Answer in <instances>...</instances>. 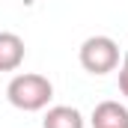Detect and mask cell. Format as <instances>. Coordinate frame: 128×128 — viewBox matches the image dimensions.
Instances as JSON below:
<instances>
[{"label": "cell", "mask_w": 128, "mask_h": 128, "mask_svg": "<svg viewBox=\"0 0 128 128\" xmlns=\"http://www.w3.org/2000/svg\"><path fill=\"white\" fill-rule=\"evenodd\" d=\"M42 128H84V116L72 104H54V107H48Z\"/></svg>", "instance_id": "obj_5"}, {"label": "cell", "mask_w": 128, "mask_h": 128, "mask_svg": "<svg viewBox=\"0 0 128 128\" xmlns=\"http://www.w3.org/2000/svg\"><path fill=\"white\" fill-rule=\"evenodd\" d=\"M80 66L90 74H107L119 66V45L110 36H90L80 45Z\"/></svg>", "instance_id": "obj_2"}, {"label": "cell", "mask_w": 128, "mask_h": 128, "mask_svg": "<svg viewBox=\"0 0 128 128\" xmlns=\"http://www.w3.org/2000/svg\"><path fill=\"white\" fill-rule=\"evenodd\" d=\"M119 92L128 98V66H122V68H119Z\"/></svg>", "instance_id": "obj_6"}, {"label": "cell", "mask_w": 128, "mask_h": 128, "mask_svg": "<svg viewBox=\"0 0 128 128\" xmlns=\"http://www.w3.org/2000/svg\"><path fill=\"white\" fill-rule=\"evenodd\" d=\"M122 66H128V48H125V57H122Z\"/></svg>", "instance_id": "obj_7"}, {"label": "cell", "mask_w": 128, "mask_h": 128, "mask_svg": "<svg viewBox=\"0 0 128 128\" xmlns=\"http://www.w3.org/2000/svg\"><path fill=\"white\" fill-rule=\"evenodd\" d=\"M90 122L92 128H128V107L119 101H101L96 104Z\"/></svg>", "instance_id": "obj_3"}, {"label": "cell", "mask_w": 128, "mask_h": 128, "mask_svg": "<svg viewBox=\"0 0 128 128\" xmlns=\"http://www.w3.org/2000/svg\"><path fill=\"white\" fill-rule=\"evenodd\" d=\"M24 63V39L18 33H0V72H15Z\"/></svg>", "instance_id": "obj_4"}, {"label": "cell", "mask_w": 128, "mask_h": 128, "mask_svg": "<svg viewBox=\"0 0 128 128\" xmlns=\"http://www.w3.org/2000/svg\"><path fill=\"white\" fill-rule=\"evenodd\" d=\"M6 98L12 107L24 110V113H36V110H45L48 101L54 98V84L45 78V74H36V72H24V74H15L6 86Z\"/></svg>", "instance_id": "obj_1"}]
</instances>
